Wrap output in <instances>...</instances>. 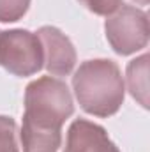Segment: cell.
<instances>
[{"instance_id": "6da1fadb", "label": "cell", "mask_w": 150, "mask_h": 152, "mask_svg": "<svg viewBox=\"0 0 150 152\" xmlns=\"http://www.w3.org/2000/svg\"><path fill=\"white\" fill-rule=\"evenodd\" d=\"M73 90L83 112L103 118L117 113L125 96L122 73L110 58L83 62L73 76Z\"/></svg>"}, {"instance_id": "7a4b0ae2", "label": "cell", "mask_w": 150, "mask_h": 152, "mask_svg": "<svg viewBox=\"0 0 150 152\" xmlns=\"http://www.w3.org/2000/svg\"><path fill=\"white\" fill-rule=\"evenodd\" d=\"M73 112V96L62 80L42 76L27 85L23 126L42 131H62L64 122Z\"/></svg>"}, {"instance_id": "3957f363", "label": "cell", "mask_w": 150, "mask_h": 152, "mask_svg": "<svg viewBox=\"0 0 150 152\" xmlns=\"http://www.w3.org/2000/svg\"><path fill=\"white\" fill-rule=\"evenodd\" d=\"M106 39L115 53L125 57L149 44V16L134 5H120L104 23Z\"/></svg>"}, {"instance_id": "277c9868", "label": "cell", "mask_w": 150, "mask_h": 152, "mask_svg": "<svg viewBox=\"0 0 150 152\" xmlns=\"http://www.w3.org/2000/svg\"><path fill=\"white\" fill-rule=\"evenodd\" d=\"M44 55L37 34L23 28L0 32V66L14 76H32L42 69Z\"/></svg>"}, {"instance_id": "5b68a950", "label": "cell", "mask_w": 150, "mask_h": 152, "mask_svg": "<svg viewBox=\"0 0 150 152\" xmlns=\"http://www.w3.org/2000/svg\"><path fill=\"white\" fill-rule=\"evenodd\" d=\"M37 37L42 46L46 71L53 76H67L76 66V50L71 39L57 27H41Z\"/></svg>"}, {"instance_id": "8992f818", "label": "cell", "mask_w": 150, "mask_h": 152, "mask_svg": "<svg viewBox=\"0 0 150 152\" xmlns=\"http://www.w3.org/2000/svg\"><path fill=\"white\" fill-rule=\"evenodd\" d=\"M64 152H120L106 129L85 118H76L69 126Z\"/></svg>"}, {"instance_id": "52a82bcc", "label": "cell", "mask_w": 150, "mask_h": 152, "mask_svg": "<svg viewBox=\"0 0 150 152\" xmlns=\"http://www.w3.org/2000/svg\"><path fill=\"white\" fill-rule=\"evenodd\" d=\"M20 140L23 152H58L62 131H42L21 124Z\"/></svg>"}, {"instance_id": "ba28073f", "label": "cell", "mask_w": 150, "mask_h": 152, "mask_svg": "<svg viewBox=\"0 0 150 152\" xmlns=\"http://www.w3.org/2000/svg\"><path fill=\"white\" fill-rule=\"evenodd\" d=\"M127 85L131 96L143 108H149V55L147 53L129 62Z\"/></svg>"}, {"instance_id": "9c48e42d", "label": "cell", "mask_w": 150, "mask_h": 152, "mask_svg": "<svg viewBox=\"0 0 150 152\" xmlns=\"http://www.w3.org/2000/svg\"><path fill=\"white\" fill-rule=\"evenodd\" d=\"M18 126L14 118L0 115V152H18Z\"/></svg>"}, {"instance_id": "30bf717a", "label": "cell", "mask_w": 150, "mask_h": 152, "mask_svg": "<svg viewBox=\"0 0 150 152\" xmlns=\"http://www.w3.org/2000/svg\"><path fill=\"white\" fill-rule=\"evenodd\" d=\"M30 0H0V21H18L28 11Z\"/></svg>"}, {"instance_id": "8fae6325", "label": "cell", "mask_w": 150, "mask_h": 152, "mask_svg": "<svg viewBox=\"0 0 150 152\" xmlns=\"http://www.w3.org/2000/svg\"><path fill=\"white\" fill-rule=\"evenodd\" d=\"M78 2L97 16H110L122 5V0H78Z\"/></svg>"}, {"instance_id": "7c38bea8", "label": "cell", "mask_w": 150, "mask_h": 152, "mask_svg": "<svg viewBox=\"0 0 150 152\" xmlns=\"http://www.w3.org/2000/svg\"><path fill=\"white\" fill-rule=\"evenodd\" d=\"M134 2H136V4H140V5H147L150 0H134Z\"/></svg>"}]
</instances>
